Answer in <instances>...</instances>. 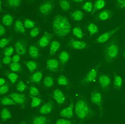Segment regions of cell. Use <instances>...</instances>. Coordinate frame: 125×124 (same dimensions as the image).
Here are the masks:
<instances>
[{
	"mask_svg": "<svg viewBox=\"0 0 125 124\" xmlns=\"http://www.w3.org/2000/svg\"><path fill=\"white\" fill-rule=\"evenodd\" d=\"M42 103V99L39 97H33L31 102V108H36L40 105Z\"/></svg>",
	"mask_w": 125,
	"mask_h": 124,
	"instance_id": "41",
	"label": "cell"
},
{
	"mask_svg": "<svg viewBox=\"0 0 125 124\" xmlns=\"http://www.w3.org/2000/svg\"><path fill=\"white\" fill-rule=\"evenodd\" d=\"M90 99L92 103L97 106L99 109V111L101 113V115H102L103 112V98L102 94L99 90H94L92 91L90 94Z\"/></svg>",
	"mask_w": 125,
	"mask_h": 124,
	"instance_id": "5",
	"label": "cell"
},
{
	"mask_svg": "<svg viewBox=\"0 0 125 124\" xmlns=\"http://www.w3.org/2000/svg\"><path fill=\"white\" fill-rule=\"evenodd\" d=\"M14 31L16 33H21V34H25L26 32L25 27L21 20H16L14 22Z\"/></svg>",
	"mask_w": 125,
	"mask_h": 124,
	"instance_id": "20",
	"label": "cell"
},
{
	"mask_svg": "<svg viewBox=\"0 0 125 124\" xmlns=\"http://www.w3.org/2000/svg\"><path fill=\"white\" fill-rule=\"evenodd\" d=\"M13 20H14V17L12 15L9 14H6L3 16L2 18V22L5 26L6 27H10L12 25Z\"/></svg>",
	"mask_w": 125,
	"mask_h": 124,
	"instance_id": "26",
	"label": "cell"
},
{
	"mask_svg": "<svg viewBox=\"0 0 125 124\" xmlns=\"http://www.w3.org/2000/svg\"><path fill=\"white\" fill-rule=\"evenodd\" d=\"M25 64L26 67L29 69V72H31V73H33V72L35 71L38 68V64H37V62H35V61H33V60L26 61L25 62Z\"/></svg>",
	"mask_w": 125,
	"mask_h": 124,
	"instance_id": "30",
	"label": "cell"
},
{
	"mask_svg": "<svg viewBox=\"0 0 125 124\" xmlns=\"http://www.w3.org/2000/svg\"><path fill=\"white\" fill-rule=\"evenodd\" d=\"M26 124L25 123H22V124Z\"/></svg>",
	"mask_w": 125,
	"mask_h": 124,
	"instance_id": "56",
	"label": "cell"
},
{
	"mask_svg": "<svg viewBox=\"0 0 125 124\" xmlns=\"http://www.w3.org/2000/svg\"><path fill=\"white\" fill-rule=\"evenodd\" d=\"M57 84L59 86H69V82L67 77L64 76V75H61L57 79Z\"/></svg>",
	"mask_w": 125,
	"mask_h": 124,
	"instance_id": "34",
	"label": "cell"
},
{
	"mask_svg": "<svg viewBox=\"0 0 125 124\" xmlns=\"http://www.w3.org/2000/svg\"><path fill=\"white\" fill-rule=\"evenodd\" d=\"M52 35L48 33V32H46L38 41L39 46L41 47V48H46V47L48 46V44H50L51 39H52Z\"/></svg>",
	"mask_w": 125,
	"mask_h": 124,
	"instance_id": "15",
	"label": "cell"
},
{
	"mask_svg": "<svg viewBox=\"0 0 125 124\" xmlns=\"http://www.w3.org/2000/svg\"><path fill=\"white\" fill-rule=\"evenodd\" d=\"M10 38H2L0 41V47L1 48H3L4 47H6L8 44L10 42Z\"/></svg>",
	"mask_w": 125,
	"mask_h": 124,
	"instance_id": "49",
	"label": "cell"
},
{
	"mask_svg": "<svg viewBox=\"0 0 125 124\" xmlns=\"http://www.w3.org/2000/svg\"><path fill=\"white\" fill-rule=\"evenodd\" d=\"M120 45L117 39L114 38L105 46L103 50V60L109 64L115 61L120 54Z\"/></svg>",
	"mask_w": 125,
	"mask_h": 124,
	"instance_id": "3",
	"label": "cell"
},
{
	"mask_svg": "<svg viewBox=\"0 0 125 124\" xmlns=\"http://www.w3.org/2000/svg\"><path fill=\"white\" fill-rule=\"evenodd\" d=\"M6 28L2 25H0V35L1 36H3V35L6 33Z\"/></svg>",
	"mask_w": 125,
	"mask_h": 124,
	"instance_id": "51",
	"label": "cell"
},
{
	"mask_svg": "<svg viewBox=\"0 0 125 124\" xmlns=\"http://www.w3.org/2000/svg\"><path fill=\"white\" fill-rule=\"evenodd\" d=\"M113 15V12L110 10H103L101 11L95 17L94 20L97 21H106Z\"/></svg>",
	"mask_w": 125,
	"mask_h": 124,
	"instance_id": "12",
	"label": "cell"
},
{
	"mask_svg": "<svg viewBox=\"0 0 125 124\" xmlns=\"http://www.w3.org/2000/svg\"><path fill=\"white\" fill-rule=\"evenodd\" d=\"M6 75L8 78L9 79V80L11 81V83L13 84H15L16 81L19 79V75L14 72H7Z\"/></svg>",
	"mask_w": 125,
	"mask_h": 124,
	"instance_id": "36",
	"label": "cell"
},
{
	"mask_svg": "<svg viewBox=\"0 0 125 124\" xmlns=\"http://www.w3.org/2000/svg\"><path fill=\"white\" fill-rule=\"evenodd\" d=\"M15 50L17 54L25 55L27 52V41L24 39L17 41L15 43Z\"/></svg>",
	"mask_w": 125,
	"mask_h": 124,
	"instance_id": "10",
	"label": "cell"
},
{
	"mask_svg": "<svg viewBox=\"0 0 125 124\" xmlns=\"http://www.w3.org/2000/svg\"><path fill=\"white\" fill-rule=\"evenodd\" d=\"M69 48L75 50H84L88 47V44L84 41L76 40L74 39H72L67 44Z\"/></svg>",
	"mask_w": 125,
	"mask_h": 124,
	"instance_id": "8",
	"label": "cell"
},
{
	"mask_svg": "<svg viewBox=\"0 0 125 124\" xmlns=\"http://www.w3.org/2000/svg\"><path fill=\"white\" fill-rule=\"evenodd\" d=\"M114 87L116 88V90H120L123 84V80L122 77L120 75L116 74V73H114Z\"/></svg>",
	"mask_w": 125,
	"mask_h": 124,
	"instance_id": "19",
	"label": "cell"
},
{
	"mask_svg": "<svg viewBox=\"0 0 125 124\" xmlns=\"http://www.w3.org/2000/svg\"><path fill=\"white\" fill-rule=\"evenodd\" d=\"M9 97L10 98H12L16 104L20 105H25V102H26V96L25 94L13 92L10 94Z\"/></svg>",
	"mask_w": 125,
	"mask_h": 124,
	"instance_id": "14",
	"label": "cell"
},
{
	"mask_svg": "<svg viewBox=\"0 0 125 124\" xmlns=\"http://www.w3.org/2000/svg\"><path fill=\"white\" fill-rule=\"evenodd\" d=\"M70 16L72 17V19L75 20V21H80L82 19H84V13L82 12L81 10H75V11H73L71 14Z\"/></svg>",
	"mask_w": 125,
	"mask_h": 124,
	"instance_id": "25",
	"label": "cell"
},
{
	"mask_svg": "<svg viewBox=\"0 0 125 124\" xmlns=\"http://www.w3.org/2000/svg\"><path fill=\"white\" fill-rule=\"evenodd\" d=\"M10 68L11 71H12L14 73L16 72H21L22 71V67L21 65L19 64V62H12L10 65Z\"/></svg>",
	"mask_w": 125,
	"mask_h": 124,
	"instance_id": "38",
	"label": "cell"
},
{
	"mask_svg": "<svg viewBox=\"0 0 125 124\" xmlns=\"http://www.w3.org/2000/svg\"><path fill=\"white\" fill-rule=\"evenodd\" d=\"M106 5V1L104 0H97L95 1V2L93 5V12H91V14H94V13L100 10L103 9L104 7Z\"/></svg>",
	"mask_w": 125,
	"mask_h": 124,
	"instance_id": "22",
	"label": "cell"
},
{
	"mask_svg": "<svg viewBox=\"0 0 125 124\" xmlns=\"http://www.w3.org/2000/svg\"><path fill=\"white\" fill-rule=\"evenodd\" d=\"M88 31L91 35H95L99 33V27L96 24L93 22H91L88 25L87 27Z\"/></svg>",
	"mask_w": 125,
	"mask_h": 124,
	"instance_id": "28",
	"label": "cell"
},
{
	"mask_svg": "<svg viewBox=\"0 0 125 124\" xmlns=\"http://www.w3.org/2000/svg\"><path fill=\"white\" fill-rule=\"evenodd\" d=\"M116 9L125 11V0H118L116 1Z\"/></svg>",
	"mask_w": 125,
	"mask_h": 124,
	"instance_id": "43",
	"label": "cell"
},
{
	"mask_svg": "<svg viewBox=\"0 0 125 124\" xmlns=\"http://www.w3.org/2000/svg\"><path fill=\"white\" fill-rule=\"evenodd\" d=\"M9 88L10 86L8 84H5V85L2 86H1L0 87V94L1 95H3V94H6L8 92V90H9Z\"/></svg>",
	"mask_w": 125,
	"mask_h": 124,
	"instance_id": "48",
	"label": "cell"
},
{
	"mask_svg": "<svg viewBox=\"0 0 125 124\" xmlns=\"http://www.w3.org/2000/svg\"><path fill=\"white\" fill-rule=\"evenodd\" d=\"M59 3L61 8L62 9L63 12L69 11L71 8V6H72L71 2L69 1H67V0H61L59 1Z\"/></svg>",
	"mask_w": 125,
	"mask_h": 124,
	"instance_id": "27",
	"label": "cell"
},
{
	"mask_svg": "<svg viewBox=\"0 0 125 124\" xmlns=\"http://www.w3.org/2000/svg\"><path fill=\"white\" fill-rule=\"evenodd\" d=\"M55 124H72V122L65 118H61L56 120Z\"/></svg>",
	"mask_w": 125,
	"mask_h": 124,
	"instance_id": "47",
	"label": "cell"
},
{
	"mask_svg": "<svg viewBox=\"0 0 125 124\" xmlns=\"http://www.w3.org/2000/svg\"><path fill=\"white\" fill-rule=\"evenodd\" d=\"M12 117V114L8 109H3L1 112V121H7Z\"/></svg>",
	"mask_w": 125,
	"mask_h": 124,
	"instance_id": "31",
	"label": "cell"
},
{
	"mask_svg": "<svg viewBox=\"0 0 125 124\" xmlns=\"http://www.w3.org/2000/svg\"><path fill=\"white\" fill-rule=\"evenodd\" d=\"M123 56H124V58L125 59V50H124V53H123Z\"/></svg>",
	"mask_w": 125,
	"mask_h": 124,
	"instance_id": "55",
	"label": "cell"
},
{
	"mask_svg": "<svg viewBox=\"0 0 125 124\" xmlns=\"http://www.w3.org/2000/svg\"><path fill=\"white\" fill-rule=\"evenodd\" d=\"M21 3V1L20 0H8L7 1V6L10 8H16L19 7Z\"/></svg>",
	"mask_w": 125,
	"mask_h": 124,
	"instance_id": "39",
	"label": "cell"
},
{
	"mask_svg": "<svg viewBox=\"0 0 125 124\" xmlns=\"http://www.w3.org/2000/svg\"><path fill=\"white\" fill-rule=\"evenodd\" d=\"M61 44L59 41L56 40H54L51 42L50 46V55L53 56L56 53V52L59 50L61 48Z\"/></svg>",
	"mask_w": 125,
	"mask_h": 124,
	"instance_id": "23",
	"label": "cell"
},
{
	"mask_svg": "<svg viewBox=\"0 0 125 124\" xmlns=\"http://www.w3.org/2000/svg\"><path fill=\"white\" fill-rule=\"evenodd\" d=\"M59 62L54 58H50L47 60L46 61V68L50 71H56L59 68Z\"/></svg>",
	"mask_w": 125,
	"mask_h": 124,
	"instance_id": "17",
	"label": "cell"
},
{
	"mask_svg": "<svg viewBox=\"0 0 125 124\" xmlns=\"http://www.w3.org/2000/svg\"><path fill=\"white\" fill-rule=\"evenodd\" d=\"M29 54L33 58L37 59L40 57V51L38 47L34 45H31L29 48Z\"/></svg>",
	"mask_w": 125,
	"mask_h": 124,
	"instance_id": "24",
	"label": "cell"
},
{
	"mask_svg": "<svg viewBox=\"0 0 125 124\" xmlns=\"http://www.w3.org/2000/svg\"><path fill=\"white\" fill-rule=\"evenodd\" d=\"M99 83L100 87L103 91H107L109 90L111 84V77L109 75L101 74L99 76Z\"/></svg>",
	"mask_w": 125,
	"mask_h": 124,
	"instance_id": "9",
	"label": "cell"
},
{
	"mask_svg": "<svg viewBox=\"0 0 125 124\" xmlns=\"http://www.w3.org/2000/svg\"><path fill=\"white\" fill-rule=\"evenodd\" d=\"M40 27H34L33 29H31V32H30V37H37L38 34L40 33Z\"/></svg>",
	"mask_w": 125,
	"mask_h": 124,
	"instance_id": "46",
	"label": "cell"
},
{
	"mask_svg": "<svg viewBox=\"0 0 125 124\" xmlns=\"http://www.w3.org/2000/svg\"><path fill=\"white\" fill-rule=\"evenodd\" d=\"M3 52L5 56H10L14 52V48L12 46L8 47L3 50Z\"/></svg>",
	"mask_w": 125,
	"mask_h": 124,
	"instance_id": "45",
	"label": "cell"
},
{
	"mask_svg": "<svg viewBox=\"0 0 125 124\" xmlns=\"http://www.w3.org/2000/svg\"><path fill=\"white\" fill-rule=\"evenodd\" d=\"M73 111H74V104L72 102L68 106L63 109L60 112V115L62 117L65 119H71L73 117Z\"/></svg>",
	"mask_w": 125,
	"mask_h": 124,
	"instance_id": "13",
	"label": "cell"
},
{
	"mask_svg": "<svg viewBox=\"0 0 125 124\" xmlns=\"http://www.w3.org/2000/svg\"><path fill=\"white\" fill-rule=\"evenodd\" d=\"M29 94L31 96H33V97H38L40 94V92L35 86H31V87H29Z\"/></svg>",
	"mask_w": 125,
	"mask_h": 124,
	"instance_id": "42",
	"label": "cell"
},
{
	"mask_svg": "<svg viewBox=\"0 0 125 124\" xmlns=\"http://www.w3.org/2000/svg\"><path fill=\"white\" fill-rule=\"evenodd\" d=\"M11 61H12V58H10V56H4L2 58V62L5 65H9L11 63Z\"/></svg>",
	"mask_w": 125,
	"mask_h": 124,
	"instance_id": "50",
	"label": "cell"
},
{
	"mask_svg": "<svg viewBox=\"0 0 125 124\" xmlns=\"http://www.w3.org/2000/svg\"><path fill=\"white\" fill-rule=\"evenodd\" d=\"M72 26L69 20L64 16L56 15L52 20V30L58 37H63L69 34Z\"/></svg>",
	"mask_w": 125,
	"mask_h": 124,
	"instance_id": "1",
	"label": "cell"
},
{
	"mask_svg": "<svg viewBox=\"0 0 125 124\" xmlns=\"http://www.w3.org/2000/svg\"><path fill=\"white\" fill-rule=\"evenodd\" d=\"M12 60L13 62H19V60H20V56H19V54H16L13 56Z\"/></svg>",
	"mask_w": 125,
	"mask_h": 124,
	"instance_id": "52",
	"label": "cell"
},
{
	"mask_svg": "<svg viewBox=\"0 0 125 124\" xmlns=\"http://www.w3.org/2000/svg\"><path fill=\"white\" fill-rule=\"evenodd\" d=\"M73 1L77 3H81V2H82V1H81V0H80V1Z\"/></svg>",
	"mask_w": 125,
	"mask_h": 124,
	"instance_id": "54",
	"label": "cell"
},
{
	"mask_svg": "<svg viewBox=\"0 0 125 124\" xmlns=\"http://www.w3.org/2000/svg\"><path fill=\"white\" fill-rule=\"evenodd\" d=\"M23 24H24L25 29H33L35 27V22L31 19H25L24 20Z\"/></svg>",
	"mask_w": 125,
	"mask_h": 124,
	"instance_id": "40",
	"label": "cell"
},
{
	"mask_svg": "<svg viewBox=\"0 0 125 124\" xmlns=\"http://www.w3.org/2000/svg\"><path fill=\"white\" fill-rule=\"evenodd\" d=\"M52 98L59 106H62L65 103L66 96L61 90L56 89L54 90L52 93Z\"/></svg>",
	"mask_w": 125,
	"mask_h": 124,
	"instance_id": "11",
	"label": "cell"
},
{
	"mask_svg": "<svg viewBox=\"0 0 125 124\" xmlns=\"http://www.w3.org/2000/svg\"><path fill=\"white\" fill-rule=\"evenodd\" d=\"M69 54L67 51H62L59 54V59L60 62H61L62 64H65L67 62L69 61Z\"/></svg>",
	"mask_w": 125,
	"mask_h": 124,
	"instance_id": "29",
	"label": "cell"
},
{
	"mask_svg": "<svg viewBox=\"0 0 125 124\" xmlns=\"http://www.w3.org/2000/svg\"><path fill=\"white\" fill-rule=\"evenodd\" d=\"M123 26H124V24H122V25L116 27V28L110 30V31H107L105 33H103L100 35L99 37H97L96 40L94 41V43H96V44H103V43L106 42L107 41L109 40L114 35L116 34L120 29H121L123 27Z\"/></svg>",
	"mask_w": 125,
	"mask_h": 124,
	"instance_id": "6",
	"label": "cell"
},
{
	"mask_svg": "<svg viewBox=\"0 0 125 124\" xmlns=\"http://www.w3.org/2000/svg\"><path fill=\"white\" fill-rule=\"evenodd\" d=\"M1 104L2 105L6 106H14L16 105V103L12 98H10V97H3V98H1Z\"/></svg>",
	"mask_w": 125,
	"mask_h": 124,
	"instance_id": "33",
	"label": "cell"
},
{
	"mask_svg": "<svg viewBox=\"0 0 125 124\" xmlns=\"http://www.w3.org/2000/svg\"><path fill=\"white\" fill-rule=\"evenodd\" d=\"M27 87L26 84L22 81H19V84H17V86H16V89H17V90L19 92H22L25 91L26 89H27Z\"/></svg>",
	"mask_w": 125,
	"mask_h": 124,
	"instance_id": "44",
	"label": "cell"
},
{
	"mask_svg": "<svg viewBox=\"0 0 125 124\" xmlns=\"http://www.w3.org/2000/svg\"><path fill=\"white\" fill-rule=\"evenodd\" d=\"M72 33L73 35L75 37H77L78 39H82L84 37V33L83 31H82V29L80 27H75L74 28L72 29Z\"/></svg>",
	"mask_w": 125,
	"mask_h": 124,
	"instance_id": "35",
	"label": "cell"
},
{
	"mask_svg": "<svg viewBox=\"0 0 125 124\" xmlns=\"http://www.w3.org/2000/svg\"><path fill=\"white\" fill-rule=\"evenodd\" d=\"M32 124H48L50 123V119L46 116L35 115L32 118Z\"/></svg>",
	"mask_w": 125,
	"mask_h": 124,
	"instance_id": "18",
	"label": "cell"
},
{
	"mask_svg": "<svg viewBox=\"0 0 125 124\" xmlns=\"http://www.w3.org/2000/svg\"><path fill=\"white\" fill-rule=\"evenodd\" d=\"M42 76H43L42 71H36L31 75L30 78H29V80L32 83L39 84L42 80Z\"/></svg>",
	"mask_w": 125,
	"mask_h": 124,
	"instance_id": "21",
	"label": "cell"
},
{
	"mask_svg": "<svg viewBox=\"0 0 125 124\" xmlns=\"http://www.w3.org/2000/svg\"><path fill=\"white\" fill-rule=\"evenodd\" d=\"M44 85L45 87L49 88L54 86V79L50 75L46 76L44 79Z\"/></svg>",
	"mask_w": 125,
	"mask_h": 124,
	"instance_id": "32",
	"label": "cell"
},
{
	"mask_svg": "<svg viewBox=\"0 0 125 124\" xmlns=\"http://www.w3.org/2000/svg\"><path fill=\"white\" fill-rule=\"evenodd\" d=\"M6 84V81L5 80L3 77H1V79H0V86H3V85H5V84Z\"/></svg>",
	"mask_w": 125,
	"mask_h": 124,
	"instance_id": "53",
	"label": "cell"
},
{
	"mask_svg": "<svg viewBox=\"0 0 125 124\" xmlns=\"http://www.w3.org/2000/svg\"><path fill=\"white\" fill-rule=\"evenodd\" d=\"M54 3L52 1H46L42 3L39 6V12L40 14L47 16L53 11Z\"/></svg>",
	"mask_w": 125,
	"mask_h": 124,
	"instance_id": "7",
	"label": "cell"
},
{
	"mask_svg": "<svg viewBox=\"0 0 125 124\" xmlns=\"http://www.w3.org/2000/svg\"><path fill=\"white\" fill-rule=\"evenodd\" d=\"M75 113L78 119L81 121L88 120L93 117L94 115L93 110L83 96H80L76 102Z\"/></svg>",
	"mask_w": 125,
	"mask_h": 124,
	"instance_id": "2",
	"label": "cell"
},
{
	"mask_svg": "<svg viewBox=\"0 0 125 124\" xmlns=\"http://www.w3.org/2000/svg\"><path fill=\"white\" fill-rule=\"evenodd\" d=\"M100 65L101 64H99L91 68L86 73V75L84 77V78L80 81L79 84L82 86H84V85H87V84H90L94 82L97 79L99 68L100 67Z\"/></svg>",
	"mask_w": 125,
	"mask_h": 124,
	"instance_id": "4",
	"label": "cell"
},
{
	"mask_svg": "<svg viewBox=\"0 0 125 124\" xmlns=\"http://www.w3.org/2000/svg\"><path fill=\"white\" fill-rule=\"evenodd\" d=\"M54 109V103L52 101H48V102L44 103L40 109V112L42 115H47L49 114Z\"/></svg>",
	"mask_w": 125,
	"mask_h": 124,
	"instance_id": "16",
	"label": "cell"
},
{
	"mask_svg": "<svg viewBox=\"0 0 125 124\" xmlns=\"http://www.w3.org/2000/svg\"><path fill=\"white\" fill-rule=\"evenodd\" d=\"M82 8L86 12L91 13L93 12V4L91 1H86L85 3H84V4L82 6Z\"/></svg>",
	"mask_w": 125,
	"mask_h": 124,
	"instance_id": "37",
	"label": "cell"
}]
</instances>
